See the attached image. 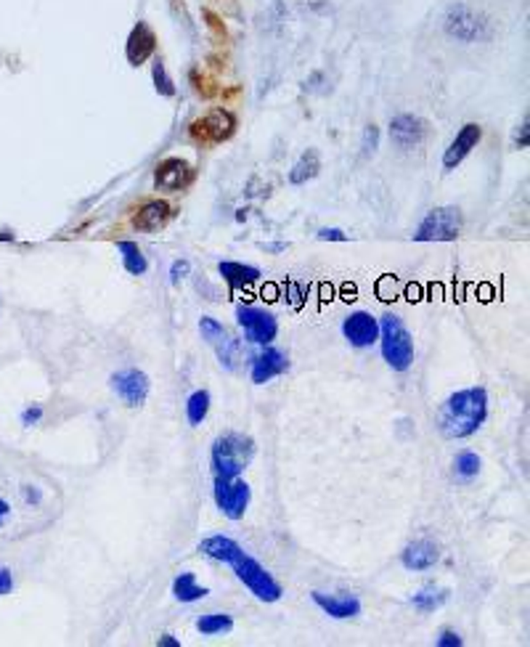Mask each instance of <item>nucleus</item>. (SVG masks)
Wrapping results in <instances>:
<instances>
[{
  "instance_id": "6e6552de",
  "label": "nucleus",
  "mask_w": 530,
  "mask_h": 647,
  "mask_svg": "<svg viewBox=\"0 0 530 647\" xmlns=\"http://www.w3.org/2000/svg\"><path fill=\"white\" fill-rule=\"evenodd\" d=\"M200 329H202V337L208 340V345L215 350L220 366L228 369V372H236V369H239V361H241V348H239V342L228 334V329L217 322V319H212V316H202Z\"/></svg>"
},
{
  "instance_id": "7ed1b4c3",
  "label": "nucleus",
  "mask_w": 530,
  "mask_h": 647,
  "mask_svg": "<svg viewBox=\"0 0 530 647\" xmlns=\"http://www.w3.org/2000/svg\"><path fill=\"white\" fill-rule=\"evenodd\" d=\"M255 459V440L244 432H223L212 440L210 467L215 478H239Z\"/></svg>"
},
{
  "instance_id": "a211bd4d",
  "label": "nucleus",
  "mask_w": 530,
  "mask_h": 647,
  "mask_svg": "<svg viewBox=\"0 0 530 647\" xmlns=\"http://www.w3.org/2000/svg\"><path fill=\"white\" fill-rule=\"evenodd\" d=\"M311 600L316 602L318 608L337 618V621H345V618H355L361 616V600L355 594H347V592H337V594H329V592H314Z\"/></svg>"
},
{
  "instance_id": "473e14b6",
  "label": "nucleus",
  "mask_w": 530,
  "mask_h": 647,
  "mask_svg": "<svg viewBox=\"0 0 530 647\" xmlns=\"http://www.w3.org/2000/svg\"><path fill=\"white\" fill-rule=\"evenodd\" d=\"M530 143V122L528 119H523V125L518 127V133H515V149H528Z\"/></svg>"
},
{
  "instance_id": "ddd939ff",
  "label": "nucleus",
  "mask_w": 530,
  "mask_h": 647,
  "mask_svg": "<svg viewBox=\"0 0 530 647\" xmlns=\"http://www.w3.org/2000/svg\"><path fill=\"white\" fill-rule=\"evenodd\" d=\"M342 334L353 348H371L379 340V319L366 311L347 314L342 322Z\"/></svg>"
},
{
  "instance_id": "7c9ffc66",
  "label": "nucleus",
  "mask_w": 530,
  "mask_h": 647,
  "mask_svg": "<svg viewBox=\"0 0 530 647\" xmlns=\"http://www.w3.org/2000/svg\"><path fill=\"white\" fill-rule=\"evenodd\" d=\"M192 274V263L189 260H175L170 266V284H178L181 279H186Z\"/></svg>"
},
{
  "instance_id": "2f4dec72",
  "label": "nucleus",
  "mask_w": 530,
  "mask_h": 647,
  "mask_svg": "<svg viewBox=\"0 0 530 647\" xmlns=\"http://www.w3.org/2000/svg\"><path fill=\"white\" fill-rule=\"evenodd\" d=\"M437 645L440 647H461L464 645V640L453 632V629H443L440 632V637H437Z\"/></svg>"
},
{
  "instance_id": "f03ea898",
  "label": "nucleus",
  "mask_w": 530,
  "mask_h": 647,
  "mask_svg": "<svg viewBox=\"0 0 530 647\" xmlns=\"http://www.w3.org/2000/svg\"><path fill=\"white\" fill-rule=\"evenodd\" d=\"M488 420V393L485 388H464L448 396L437 412V430L445 440L469 438Z\"/></svg>"
},
{
  "instance_id": "2eb2a0df",
  "label": "nucleus",
  "mask_w": 530,
  "mask_h": 647,
  "mask_svg": "<svg viewBox=\"0 0 530 647\" xmlns=\"http://www.w3.org/2000/svg\"><path fill=\"white\" fill-rule=\"evenodd\" d=\"M287 369H289V358H287V353H281L279 348H268V345H265V350H260V353L252 358V364H249V380H252L255 385H265V382H271L273 377H281Z\"/></svg>"
},
{
  "instance_id": "20e7f679",
  "label": "nucleus",
  "mask_w": 530,
  "mask_h": 647,
  "mask_svg": "<svg viewBox=\"0 0 530 647\" xmlns=\"http://www.w3.org/2000/svg\"><path fill=\"white\" fill-rule=\"evenodd\" d=\"M379 348H382V358L387 361V366L393 372H409L414 364V340L409 326L404 324L401 316L395 314H385L379 319Z\"/></svg>"
},
{
  "instance_id": "1a4fd4ad",
  "label": "nucleus",
  "mask_w": 530,
  "mask_h": 647,
  "mask_svg": "<svg viewBox=\"0 0 530 647\" xmlns=\"http://www.w3.org/2000/svg\"><path fill=\"white\" fill-rule=\"evenodd\" d=\"M236 322L244 329V337L252 345H271L279 334V322L273 314L263 311V308H252V306H241L236 311Z\"/></svg>"
},
{
  "instance_id": "423d86ee",
  "label": "nucleus",
  "mask_w": 530,
  "mask_h": 647,
  "mask_svg": "<svg viewBox=\"0 0 530 647\" xmlns=\"http://www.w3.org/2000/svg\"><path fill=\"white\" fill-rule=\"evenodd\" d=\"M464 217L459 208H432L427 216L422 217L414 239L417 242H453L461 233Z\"/></svg>"
},
{
  "instance_id": "aec40b11",
  "label": "nucleus",
  "mask_w": 530,
  "mask_h": 647,
  "mask_svg": "<svg viewBox=\"0 0 530 647\" xmlns=\"http://www.w3.org/2000/svg\"><path fill=\"white\" fill-rule=\"evenodd\" d=\"M170 216H173V208L165 200H151V202L138 208V213L133 217V225L138 231H146V233L149 231H159L170 220Z\"/></svg>"
},
{
  "instance_id": "bb28decb",
  "label": "nucleus",
  "mask_w": 530,
  "mask_h": 647,
  "mask_svg": "<svg viewBox=\"0 0 530 647\" xmlns=\"http://www.w3.org/2000/svg\"><path fill=\"white\" fill-rule=\"evenodd\" d=\"M210 393L208 390H197V393H192L189 396V401H186V420H189V425H202L205 420H208V414H210Z\"/></svg>"
},
{
  "instance_id": "c9c22d12",
  "label": "nucleus",
  "mask_w": 530,
  "mask_h": 647,
  "mask_svg": "<svg viewBox=\"0 0 530 647\" xmlns=\"http://www.w3.org/2000/svg\"><path fill=\"white\" fill-rule=\"evenodd\" d=\"M11 589H13V576H11L8 568H0V597L8 594Z\"/></svg>"
},
{
  "instance_id": "412c9836",
  "label": "nucleus",
  "mask_w": 530,
  "mask_h": 647,
  "mask_svg": "<svg viewBox=\"0 0 530 647\" xmlns=\"http://www.w3.org/2000/svg\"><path fill=\"white\" fill-rule=\"evenodd\" d=\"M220 276L233 287V290H244L255 282H260V271L255 266H244V263H236V260H223L217 266Z\"/></svg>"
},
{
  "instance_id": "f3484780",
  "label": "nucleus",
  "mask_w": 530,
  "mask_h": 647,
  "mask_svg": "<svg viewBox=\"0 0 530 647\" xmlns=\"http://www.w3.org/2000/svg\"><path fill=\"white\" fill-rule=\"evenodd\" d=\"M154 51H157V35H154V29H151L146 21H138V24L130 29L127 43H125V56H127V61H130L133 67H141V64H146V61L154 56Z\"/></svg>"
},
{
  "instance_id": "393cba45",
  "label": "nucleus",
  "mask_w": 530,
  "mask_h": 647,
  "mask_svg": "<svg viewBox=\"0 0 530 647\" xmlns=\"http://www.w3.org/2000/svg\"><path fill=\"white\" fill-rule=\"evenodd\" d=\"M445 600H448V592L440 589V586H435V584H427V586H422V589L412 597V602H414V608H417L420 613H435L437 608L445 605Z\"/></svg>"
},
{
  "instance_id": "72a5a7b5",
  "label": "nucleus",
  "mask_w": 530,
  "mask_h": 647,
  "mask_svg": "<svg viewBox=\"0 0 530 647\" xmlns=\"http://www.w3.org/2000/svg\"><path fill=\"white\" fill-rule=\"evenodd\" d=\"M318 239L321 242H347V236H345L342 228H321L318 231Z\"/></svg>"
},
{
  "instance_id": "9d476101",
  "label": "nucleus",
  "mask_w": 530,
  "mask_h": 647,
  "mask_svg": "<svg viewBox=\"0 0 530 647\" xmlns=\"http://www.w3.org/2000/svg\"><path fill=\"white\" fill-rule=\"evenodd\" d=\"M111 390L119 396V401L130 409H138L146 404L151 382L141 369H122L117 374H111Z\"/></svg>"
},
{
  "instance_id": "39448f33",
  "label": "nucleus",
  "mask_w": 530,
  "mask_h": 647,
  "mask_svg": "<svg viewBox=\"0 0 530 647\" xmlns=\"http://www.w3.org/2000/svg\"><path fill=\"white\" fill-rule=\"evenodd\" d=\"M445 35L461 43H480L491 37V21L464 3H453L443 19Z\"/></svg>"
},
{
  "instance_id": "cd10ccee",
  "label": "nucleus",
  "mask_w": 530,
  "mask_h": 647,
  "mask_svg": "<svg viewBox=\"0 0 530 647\" xmlns=\"http://www.w3.org/2000/svg\"><path fill=\"white\" fill-rule=\"evenodd\" d=\"M200 635L205 637H217V635H228L233 629V618L228 613H208L197 621Z\"/></svg>"
},
{
  "instance_id": "4c0bfd02",
  "label": "nucleus",
  "mask_w": 530,
  "mask_h": 647,
  "mask_svg": "<svg viewBox=\"0 0 530 647\" xmlns=\"http://www.w3.org/2000/svg\"><path fill=\"white\" fill-rule=\"evenodd\" d=\"M8 515H11V507H8V502H5V499H0V528L5 526Z\"/></svg>"
},
{
  "instance_id": "4468645a",
  "label": "nucleus",
  "mask_w": 530,
  "mask_h": 647,
  "mask_svg": "<svg viewBox=\"0 0 530 647\" xmlns=\"http://www.w3.org/2000/svg\"><path fill=\"white\" fill-rule=\"evenodd\" d=\"M194 181V170L186 160L181 157H167L157 165L154 170V184L162 192H181Z\"/></svg>"
},
{
  "instance_id": "4be33fe9",
  "label": "nucleus",
  "mask_w": 530,
  "mask_h": 647,
  "mask_svg": "<svg viewBox=\"0 0 530 647\" xmlns=\"http://www.w3.org/2000/svg\"><path fill=\"white\" fill-rule=\"evenodd\" d=\"M208 594H210V589L202 586V584L197 581L194 573H181V576L173 581V597H175L178 602H197V600H205Z\"/></svg>"
},
{
  "instance_id": "0eeeda50",
  "label": "nucleus",
  "mask_w": 530,
  "mask_h": 647,
  "mask_svg": "<svg viewBox=\"0 0 530 647\" xmlns=\"http://www.w3.org/2000/svg\"><path fill=\"white\" fill-rule=\"evenodd\" d=\"M212 496H215L217 510L228 520H241L247 507H249L252 491H249V486L241 478H215Z\"/></svg>"
},
{
  "instance_id": "58836bf2",
  "label": "nucleus",
  "mask_w": 530,
  "mask_h": 647,
  "mask_svg": "<svg viewBox=\"0 0 530 647\" xmlns=\"http://www.w3.org/2000/svg\"><path fill=\"white\" fill-rule=\"evenodd\" d=\"M159 647H181V643L173 635H165V637H159Z\"/></svg>"
},
{
  "instance_id": "e433bc0d",
  "label": "nucleus",
  "mask_w": 530,
  "mask_h": 647,
  "mask_svg": "<svg viewBox=\"0 0 530 647\" xmlns=\"http://www.w3.org/2000/svg\"><path fill=\"white\" fill-rule=\"evenodd\" d=\"M21 494H24L27 504H40V502H43V494H40L35 486H24V488H21Z\"/></svg>"
},
{
  "instance_id": "5701e85b",
  "label": "nucleus",
  "mask_w": 530,
  "mask_h": 647,
  "mask_svg": "<svg viewBox=\"0 0 530 647\" xmlns=\"http://www.w3.org/2000/svg\"><path fill=\"white\" fill-rule=\"evenodd\" d=\"M318 170H321V160H318V152L316 149H308L295 165H292V170H289V184H295V186H303V184H308V181H314L318 176Z\"/></svg>"
},
{
  "instance_id": "f8f14e48",
  "label": "nucleus",
  "mask_w": 530,
  "mask_h": 647,
  "mask_svg": "<svg viewBox=\"0 0 530 647\" xmlns=\"http://www.w3.org/2000/svg\"><path fill=\"white\" fill-rule=\"evenodd\" d=\"M427 133H429L427 119L417 117V114H398V117H393V122H390V141H393L398 149H404V152L422 146Z\"/></svg>"
},
{
  "instance_id": "f257e3e1",
  "label": "nucleus",
  "mask_w": 530,
  "mask_h": 647,
  "mask_svg": "<svg viewBox=\"0 0 530 647\" xmlns=\"http://www.w3.org/2000/svg\"><path fill=\"white\" fill-rule=\"evenodd\" d=\"M200 552L210 560L225 562L231 565V570L236 573V578L260 600V602H279L284 589L281 584L271 576L268 568H263L249 552H244L239 544L228 536H210V539L200 541Z\"/></svg>"
},
{
  "instance_id": "6ab92c4d",
  "label": "nucleus",
  "mask_w": 530,
  "mask_h": 647,
  "mask_svg": "<svg viewBox=\"0 0 530 647\" xmlns=\"http://www.w3.org/2000/svg\"><path fill=\"white\" fill-rule=\"evenodd\" d=\"M401 562L406 570H429L440 562V546L432 539L412 541L401 552Z\"/></svg>"
},
{
  "instance_id": "a878e982",
  "label": "nucleus",
  "mask_w": 530,
  "mask_h": 647,
  "mask_svg": "<svg viewBox=\"0 0 530 647\" xmlns=\"http://www.w3.org/2000/svg\"><path fill=\"white\" fill-rule=\"evenodd\" d=\"M480 464L483 462H480V456L475 451H459L456 459H453V475H456V480L472 483L480 475Z\"/></svg>"
},
{
  "instance_id": "f704fd0d",
  "label": "nucleus",
  "mask_w": 530,
  "mask_h": 647,
  "mask_svg": "<svg viewBox=\"0 0 530 647\" xmlns=\"http://www.w3.org/2000/svg\"><path fill=\"white\" fill-rule=\"evenodd\" d=\"M43 420V409L40 406H29L24 414H21V422L27 425V428H32V425H37Z\"/></svg>"
},
{
  "instance_id": "c85d7f7f",
  "label": "nucleus",
  "mask_w": 530,
  "mask_h": 647,
  "mask_svg": "<svg viewBox=\"0 0 530 647\" xmlns=\"http://www.w3.org/2000/svg\"><path fill=\"white\" fill-rule=\"evenodd\" d=\"M151 78H154V88H157L159 96H165V99H173L175 96V83H173V78L167 75V70H165V64L159 59H154Z\"/></svg>"
},
{
  "instance_id": "dca6fc26",
  "label": "nucleus",
  "mask_w": 530,
  "mask_h": 647,
  "mask_svg": "<svg viewBox=\"0 0 530 647\" xmlns=\"http://www.w3.org/2000/svg\"><path fill=\"white\" fill-rule=\"evenodd\" d=\"M480 138H483V127H480L477 122H467V125L456 133V138L451 141V146L445 149V154H443V168H445V170H456V168L469 157V152L480 143Z\"/></svg>"
},
{
  "instance_id": "b1692460",
  "label": "nucleus",
  "mask_w": 530,
  "mask_h": 647,
  "mask_svg": "<svg viewBox=\"0 0 530 647\" xmlns=\"http://www.w3.org/2000/svg\"><path fill=\"white\" fill-rule=\"evenodd\" d=\"M117 250L122 255V266H125L127 274H133V276H143L146 274L149 260H146V255L141 252V247L135 242H119Z\"/></svg>"
},
{
  "instance_id": "9b49d317",
  "label": "nucleus",
  "mask_w": 530,
  "mask_h": 647,
  "mask_svg": "<svg viewBox=\"0 0 530 647\" xmlns=\"http://www.w3.org/2000/svg\"><path fill=\"white\" fill-rule=\"evenodd\" d=\"M192 133L205 143H223L236 133V117L228 109H212L210 114L192 125Z\"/></svg>"
},
{
  "instance_id": "c756f323",
  "label": "nucleus",
  "mask_w": 530,
  "mask_h": 647,
  "mask_svg": "<svg viewBox=\"0 0 530 647\" xmlns=\"http://www.w3.org/2000/svg\"><path fill=\"white\" fill-rule=\"evenodd\" d=\"M361 149H363V157H371V154L379 149V127H377V125H366V127H363Z\"/></svg>"
}]
</instances>
